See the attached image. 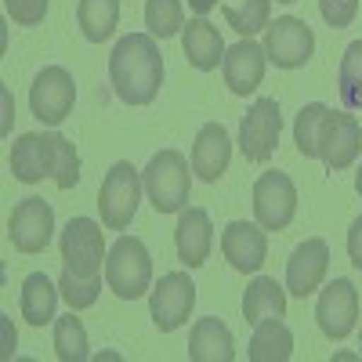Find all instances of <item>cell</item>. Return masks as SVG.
<instances>
[{
	"label": "cell",
	"mask_w": 362,
	"mask_h": 362,
	"mask_svg": "<svg viewBox=\"0 0 362 362\" xmlns=\"http://www.w3.org/2000/svg\"><path fill=\"white\" fill-rule=\"evenodd\" d=\"M4 11L15 25H40L47 15V0H4Z\"/></svg>",
	"instance_id": "obj_32"
},
{
	"label": "cell",
	"mask_w": 362,
	"mask_h": 362,
	"mask_svg": "<svg viewBox=\"0 0 362 362\" xmlns=\"http://www.w3.org/2000/svg\"><path fill=\"white\" fill-rule=\"evenodd\" d=\"M105 283L116 297L138 300L153 286V257L138 235H119L105 254Z\"/></svg>",
	"instance_id": "obj_4"
},
{
	"label": "cell",
	"mask_w": 362,
	"mask_h": 362,
	"mask_svg": "<svg viewBox=\"0 0 362 362\" xmlns=\"http://www.w3.org/2000/svg\"><path fill=\"white\" fill-rule=\"evenodd\" d=\"M11 174L22 185L54 177L58 189H73L80 181V156L62 134H22L11 145Z\"/></svg>",
	"instance_id": "obj_2"
},
{
	"label": "cell",
	"mask_w": 362,
	"mask_h": 362,
	"mask_svg": "<svg viewBox=\"0 0 362 362\" xmlns=\"http://www.w3.org/2000/svg\"><path fill=\"white\" fill-rule=\"evenodd\" d=\"M189 358L192 362H232L235 358V341L232 329L221 319H196L189 334Z\"/></svg>",
	"instance_id": "obj_21"
},
{
	"label": "cell",
	"mask_w": 362,
	"mask_h": 362,
	"mask_svg": "<svg viewBox=\"0 0 362 362\" xmlns=\"http://www.w3.org/2000/svg\"><path fill=\"white\" fill-rule=\"evenodd\" d=\"M319 11L326 18V25L334 29H348L358 15V0H319Z\"/></svg>",
	"instance_id": "obj_33"
},
{
	"label": "cell",
	"mask_w": 362,
	"mask_h": 362,
	"mask_svg": "<svg viewBox=\"0 0 362 362\" xmlns=\"http://www.w3.org/2000/svg\"><path fill=\"white\" fill-rule=\"evenodd\" d=\"M221 254L235 272H257L268 257V239L261 225L250 221H232L221 232Z\"/></svg>",
	"instance_id": "obj_18"
},
{
	"label": "cell",
	"mask_w": 362,
	"mask_h": 362,
	"mask_svg": "<svg viewBox=\"0 0 362 362\" xmlns=\"http://www.w3.org/2000/svg\"><path fill=\"white\" fill-rule=\"evenodd\" d=\"M58 286H62L66 305H69L73 312H80V308H90V305L98 300V293H102V276H98V279H80V276H73V272H62Z\"/></svg>",
	"instance_id": "obj_31"
},
{
	"label": "cell",
	"mask_w": 362,
	"mask_h": 362,
	"mask_svg": "<svg viewBox=\"0 0 362 362\" xmlns=\"http://www.w3.org/2000/svg\"><path fill=\"white\" fill-rule=\"evenodd\" d=\"M174 247H177V261L185 268H199L210 257L214 247V225L203 206H185L177 214V228H174Z\"/></svg>",
	"instance_id": "obj_17"
},
{
	"label": "cell",
	"mask_w": 362,
	"mask_h": 362,
	"mask_svg": "<svg viewBox=\"0 0 362 362\" xmlns=\"http://www.w3.org/2000/svg\"><path fill=\"white\" fill-rule=\"evenodd\" d=\"M54 355L62 362H87L90 358L87 329H83V322L73 312L62 315V319H54Z\"/></svg>",
	"instance_id": "obj_27"
},
{
	"label": "cell",
	"mask_w": 362,
	"mask_h": 362,
	"mask_svg": "<svg viewBox=\"0 0 362 362\" xmlns=\"http://www.w3.org/2000/svg\"><path fill=\"white\" fill-rule=\"evenodd\" d=\"M326 116H329V105L322 102H312L297 112L293 119V145L300 156L308 160H319V138H322V127H326Z\"/></svg>",
	"instance_id": "obj_26"
},
{
	"label": "cell",
	"mask_w": 362,
	"mask_h": 362,
	"mask_svg": "<svg viewBox=\"0 0 362 362\" xmlns=\"http://www.w3.org/2000/svg\"><path fill=\"white\" fill-rule=\"evenodd\" d=\"M276 4H297V0H276Z\"/></svg>",
	"instance_id": "obj_37"
},
{
	"label": "cell",
	"mask_w": 362,
	"mask_h": 362,
	"mask_svg": "<svg viewBox=\"0 0 362 362\" xmlns=\"http://www.w3.org/2000/svg\"><path fill=\"white\" fill-rule=\"evenodd\" d=\"M264 44H254V37H243L239 44H232L225 51V62H221V73H225V83L232 95H254L264 80Z\"/></svg>",
	"instance_id": "obj_15"
},
{
	"label": "cell",
	"mask_w": 362,
	"mask_h": 362,
	"mask_svg": "<svg viewBox=\"0 0 362 362\" xmlns=\"http://www.w3.org/2000/svg\"><path fill=\"white\" fill-rule=\"evenodd\" d=\"M355 192L362 196V167H358V174H355Z\"/></svg>",
	"instance_id": "obj_36"
},
{
	"label": "cell",
	"mask_w": 362,
	"mask_h": 362,
	"mask_svg": "<svg viewBox=\"0 0 362 362\" xmlns=\"http://www.w3.org/2000/svg\"><path fill=\"white\" fill-rule=\"evenodd\" d=\"M337 90H341V102L348 109H362V40H351L341 54Z\"/></svg>",
	"instance_id": "obj_28"
},
{
	"label": "cell",
	"mask_w": 362,
	"mask_h": 362,
	"mask_svg": "<svg viewBox=\"0 0 362 362\" xmlns=\"http://www.w3.org/2000/svg\"><path fill=\"white\" fill-rule=\"evenodd\" d=\"M51 235H54V210H51L47 199L29 196V199H22L11 210V218H8V239L15 243V250L40 254V250H47Z\"/></svg>",
	"instance_id": "obj_12"
},
{
	"label": "cell",
	"mask_w": 362,
	"mask_h": 362,
	"mask_svg": "<svg viewBox=\"0 0 362 362\" xmlns=\"http://www.w3.org/2000/svg\"><path fill=\"white\" fill-rule=\"evenodd\" d=\"M76 22L90 44H102L116 33L119 22V0H80L76 4Z\"/></svg>",
	"instance_id": "obj_25"
},
{
	"label": "cell",
	"mask_w": 362,
	"mask_h": 362,
	"mask_svg": "<svg viewBox=\"0 0 362 362\" xmlns=\"http://www.w3.org/2000/svg\"><path fill=\"white\" fill-rule=\"evenodd\" d=\"M358 153H362V124L351 112L329 109L319 138V160L326 163V170H348L358 160Z\"/></svg>",
	"instance_id": "obj_13"
},
{
	"label": "cell",
	"mask_w": 362,
	"mask_h": 362,
	"mask_svg": "<svg viewBox=\"0 0 362 362\" xmlns=\"http://www.w3.org/2000/svg\"><path fill=\"white\" fill-rule=\"evenodd\" d=\"M109 80L119 102L127 105H153L163 87V54L153 33H127L119 37L109 54Z\"/></svg>",
	"instance_id": "obj_1"
},
{
	"label": "cell",
	"mask_w": 362,
	"mask_h": 362,
	"mask_svg": "<svg viewBox=\"0 0 362 362\" xmlns=\"http://www.w3.org/2000/svg\"><path fill=\"white\" fill-rule=\"evenodd\" d=\"M181 47H185V58H189V66H196L199 73H210V69H218L225 62V40L214 25H210L206 18H192L185 29H181Z\"/></svg>",
	"instance_id": "obj_20"
},
{
	"label": "cell",
	"mask_w": 362,
	"mask_h": 362,
	"mask_svg": "<svg viewBox=\"0 0 362 362\" xmlns=\"http://www.w3.org/2000/svg\"><path fill=\"white\" fill-rule=\"evenodd\" d=\"M315 319L329 341H344L351 334L358 322V290L351 286V279H334L319 293Z\"/></svg>",
	"instance_id": "obj_14"
},
{
	"label": "cell",
	"mask_w": 362,
	"mask_h": 362,
	"mask_svg": "<svg viewBox=\"0 0 362 362\" xmlns=\"http://www.w3.org/2000/svg\"><path fill=\"white\" fill-rule=\"evenodd\" d=\"M73 102H76V83H73V73L62 69V66L40 69L33 87H29V109H33V116L47 127L62 124L73 112Z\"/></svg>",
	"instance_id": "obj_8"
},
{
	"label": "cell",
	"mask_w": 362,
	"mask_h": 362,
	"mask_svg": "<svg viewBox=\"0 0 362 362\" xmlns=\"http://www.w3.org/2000/svg\"><path fill=\"white\" fill-rule=\"evenodd\" d=\"M145 25L156 40H167L185 29V8L181 0H145Z\"/></svg>",
	"instance_id": "obj_29"
},
{
	"label": "cell",
	"mask_w": 362,
	"mask_h": 362,
	"mask_svg": "<svg viewBox=\"0 0 362 362\" xmlns=\"http://www.w3.org/2000/svg\"><path fill=\"white\" fill-rule=\"evenodd\" d=\"M329 268V247L326 239H305L286 261V293L293 297H312L319 290V283L326 279Z\"/></svg>",
	"instance_id": "obj_16"
},
{
	"label": "cell",
	"mask_w": 362,
	"mask_h": 362,
	"mask_svg": "<svg viewBox=\"0 0 362 362\" xmlns=\"http://www.w3.org/2000/svg\"><path fill=\"white\" fill-rule=\"evenodd\" d=\"M312 51H315V37H312V25L305 18L283 15L276 22H268V29H264L268 62H276L279 69H300L312 58Z\"/></svg>",
	"instance_id": "obj_11"
},
{
	"label": "cell",
	"mask_w": 362,
	"mask_h": 362,
	"mask_svg": "<svg viewBox=\"0 0 362 362\" xmlns=\"http://www.w3.org/2000/svg\"><path fill=\"white\" fill-rule=\"evenodd\" d=\"M225 22L239 37L264 33L268 22H272V0H243L239 8H225Z\"/></svg>",
	"instance_id": "obj_30"
},
{
	"label": "cell",
	"mask_w": 362,
	"mask_h": 362,
	"mask_svg": "<svg viewBox=\"0 0 362 362\" xmlns=\"http://www.w3.org/2000/svg\"><path fill=\"white\" fill-rule=\"evenodd\" d=\"M297 214V185L283 170H264L254 181V218L264 232H283Z\"/></svg>",
	"instance_id": "obj_7"
},
{
	"label": "cell",
	"mask_w": 362,
	"mask_h": 362,
	"mask_svg": "<svg viewBox=\"0 0 362 362\" xmlns=\"http://www.w3.org/2000/svg\"><path fill=\"white\" fill-rule=\"evenodd\" d=\"M102 257H105V239L102 225L90 218H73L62 232V261L66 272L80 279H98L102 276Z\"/></svg>",
	"instance_id": "obj_10"
},
{
	"label": "cell",
	"mask_w": 362,
	"mask_h": 362,
	"mask_svg": "<svg viewBox=\"0 0 362 362\" xmlns=\"http://www.w3.org/2000/svg\"><path fill=\"white\" fill-rule=\"evenodd\" d=\"M189 8H192L199 18H206V11H210V8H218V0H189Z\"/></svg>",
	"instance_id": "obj_35"
},
{
	"label": "cell",
	"mask_w": 362,
	"mask_h": 362,
	"mask_svg": "<svg viewBox=\"0 0 362 362\" xmlns=\"http://www.w3.org/2000/svg\"><path fill=\"white\" fill-rule=\"evenodd\" d=\"M250 362H286L293 355V334L283 319H261L247 348Z\"/></svg>",
	"instance_id": "obj_24"
},
{
	"label": "cell",
	"mask_w": 362,
	"mask_h": 362,
	"mask_svg": "<svg viewBox=\"0 0 362 362\" xmlns=\"http://www.w3.org/2000/svg\"><path fill=\"white\" fill-rule=\"evenodd\" d=\"M358 348H362V329H358Z\"/></svg>",
	"instance_id": "obj_38"
},
{
	"label": "cell",
	"mask_w": 362,
	"mask_h": 362,
	"mask_svg": "<svg viewBox=\"0 0 362 362\" xmlns=\"http://www.w3.org/2000/svg\"><path fill=\"white\" fill-rule=\"evenodd\" d=\"M58 290H62V286H54V283L47 279V272H29L25 283H22V300H18L22 319H25L29 326H47V322H54Z\"/></svg>",
	"instance_id": "obj_22"
},
{
	"label": "cell",
	"mask_w": 362,
	"mask_h": 362,
	"mask_svg": "<svg viewBox=\"0 0 362 362\" xmlns=\"http://www.w3.org/2000/svg\"><path fill=\"white\" fill-rule=\"evenodd\" d=\"M228 160H232L228 131L221 124H203L196 141H192V174L214 185V181L228 170Z\"/></svg>",
	"instance_id": "obj_19"
},
{
	"label": "cell",
	"mask_w": 362,
	"mask_h": 362,
	"mask_svg": "<svg viewBox=\"0 0 362 362\" xmlns=\"http://www.w3.org/2000/svg\"><path fill=\"white\" fill-rule=\"evenodd\" d=\"M348 257H351V264L362 272V218H355V225H351V232H348Z\"/></svg>",
	"instance_id": "obj_34"
},
{
	"label": "cell",
	"mask_w": 362,
	"mask_h": 362,
	"mask_svg": "<svg viewBox=\"0 0 362 362\" xmlns=\"http://www.w3.org/2000/svg\"><path fill=\"white\" fill-rule=\"evenodd\" d=\"M283 315H286V286H279L268 276H257L243 293V319L257 326L261 319H283Z\"/></svg>",
	"instance_id": "obj_23"
},
{
	"label": "cell",
	"mask_w": 362,
	"mask_h": 362,
	"mask_svg": "<svg viewBox=\"0 0 362 362\" xmlns=\"http://www.w3.org/2000/svg\"><path fill=\"white\" fill-rule=\"evenodd\" d=\"M279 131H283V112L276 98H257L247 116L239 119V148L250 163H268L279 148Z\"/></svg>",
	"instance_id": "obj_6"
},
{
	"label": "cell",
	"mask_w": 362,
	"mask_h": 362,
	"mask_svg": "<svg viewBox=\"0 0 362 362\" xmlns=\"http://www.w3.org/2000/svg\"><path fill=\"white\" fill-rule=\"evenodd\" d=\"M192 305H196V283L189 279V272H167L148 293V312H153L160 334L185 326L192 315Z\"/></svg>",
	"instance_id": "obj_9"
},
{
	"label": "cell",
	"mask_w": 362,
	"mask_h": 362,
	"mask_svg": "<svg viewBox=\"0 0 362 362\" xmlns=\"http://www.w3.org/2000/svg\"><path fill=\"white\" fill-rule=\"evenodd\" d=\"M141 185L153 199L156 214H181L189 203V189H192V174H189V160L177 148H163L141 170Z\"/></svg>",
	"instance_id": "obj_3"
},
{
	"label": "cell",
	"mask_w": 362,
	"mask_h": 362,
	"mask_svg": "<svg viewBox=\"0 0 362 362\" xmlns=\"http://www.w3.org/2000/svg\"><path fill=\"white\" fill-rule=\"evenodd\" d=\"M141 170H134L127 160H119L109 167L102 189H98V210H102V225L112 232H124L134 218V210L141 203Z\"/></svg>",
	"instance_id": "obj_5"
}]
</instances>
